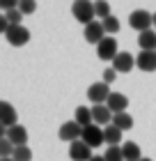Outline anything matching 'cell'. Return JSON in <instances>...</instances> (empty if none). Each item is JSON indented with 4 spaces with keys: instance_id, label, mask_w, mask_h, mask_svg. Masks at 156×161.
<instances>
[{
    "instance_id": "d6a6232c",
    "label": "cell",
    "mask_w": 156,
    "mask_h": 161,
    "mask_svg": "<svg viewBox=\"0 0 156 161\" xmlns=\"http://www.w3.org/2000/svg\"><path fill=\"white\" fill-rule=\"evenodd\" d=\"M154 28H156V14H154Z\"/></svg>"
},
{
    "instance_id": "9a60e30c",
    "label": "cell",
    "mask_w": 156,
    "mask_h": 161,
    "mask_svg": "<svg viewBox=\"0 0 156 161\" xmlns=\"http://www.w3.org/2000/svg\"><path fill=\"white\" fill-rule=\"evenodd\" d=\"M0 122H3V129H9L14 124H19L16 122V108H14L9 101H3V104H0Z\"/></svg>"
},
{
    "instance_id": "83f0119b",
    "label": "cell",
    "mask_w": 156,
    "mask_h": 161,
    "mask_svg": "<svg viewBox=\"0 0 156 161\" xmlns=\"http://www.w3.org/2000/svg\"><path fill=\"white\" fill-rule=\"evenodd\" d=\"M21 0H0V7H3L5 12H9V9H16Z\"/></svg>"
},
{
    "instance_id": "5bb4252c",
    "label": "cell",
    "mask_w": 156,
    "mask_h": 161,
    "mask_svg": "<svg viewBox=\"0 0 156 161\" xmlns=\"http://www.w3.org/2000/svg\"><path fill=\"white\" fill-rule=\"evenodd\" d=\"M106 106L113 111V115H117V113H126V108H129V97H124L122 92H113V94L108 97Z\"/></svg>"
},
{
    "instance_id": "8fae6325",
    "label": "cell",
    "mask_w": 156,
    "mask_h": 161,
    "mask_svg": "<svg viewBox=\"0 0 156 161\" xmlns=\"http://www.w3.org/2000/svg\"><path fill=\"white\" fill-rule=\"evenodd\" d=\"M92 118H94V124L108 127V124H113V111L106 104H96V106H92Z\"/></svg>"
},
{
    "instance_id": "ba28073f",
    "label": "cell",
    "mask_w": 156,
    "mask_h": 161,
    "mask_svg": "<svg viewBox=\"0 0 156 161\" xmlns=\"http://www.w3.org/2000/svg\"><path fill=\"white\" fill-rule=\"evenodd\" d=\"M96 55H99L101 60H115V58L120 55L115 37H106V39H103L99 46H96Z\"/></svg>"
},
{
    "instance_id": "30bf717a",
    "label": "cell",
    "mask_w": 156,
    "mask_h": 161,
    "mask_svg": "<svg viewBox=\"0 0 156 161\" xmlns=\"http://www.w3.org/2000/svg\"><path fill=\"white\" fill-rule=\"evenodd\" d=\"M69 157H71V161H90L94 154H92L90 145H85L83 141H76L69 145Z\"/></svg>"
},
{
    "instance_id": "836d02e7",
    "label": "cell",
    "mask_w": 156,
    "mask_h": 161,
    "mask_svg": "<svg viewBox=\"0 0 156 161\" xmlns=\"http://www.w3.org/2000/svg\"><path fill=\"white\" fill-rule=\"evenodd\" d=\"M90 3H92V0H90Z\"/></svg>"
},
{
    "instance_id": "52a82bcc",
    "label": "cell",
    "mask_w": 156,
    "mask_h": 161,
    "mask_svg": "<svg viewBox=\"0 0 156 161\" xmlns=\"http://www.w3.org/2000/svg\"><path fill=\"white\" fill-rule=\"evenodd\" d=\"M83 35H85V39L90 42V44H96V46H99V44L108 37L106 30H103V23H101V21H92L90 25H85V32H83Z\"/></svg>"
},
{
    "instance_id": "7402d4cb",
    "label": "cell",
    "mask_w": 156,
    "mask_h": 161,
    "mask_svg": "<svg viewBox=\"0 0 156 161\" xmlns=\"http://www.w3.org/2000/svg\"><path fill=\"white\" fill-rule=\"evenodd\" d=\"M106 161H124V152H122V145H113V147L106 150V154H103Z\"/></svg>"
},
{
    "instance_id": "9c48e42d",
    "label": "cell",
    "mask_w": 156,
    "mask_h": 161,
    "mask_svg": "<svg viewBox=\"0 0 156 161\" xmlns=\"http://www.w3.org/2000/svg\"><path fill=\"white\" fill-rule=\"evenodd\" d=\"M5 138L14 143V147H21V145L28 143V129L23 124H14V127L5 129Z\"/></svg>"
},
{
    "instance_id": "7a4b0ae2",
    "label": "cell",
    "mask_w": 156,
    "mask_h": 161,
    "mask_svg": "<svg viewBox=\"0 0 156 161\" xmlns=\"http://www.w3.org/2000/svg\"><path fill=\"white\" fill-rule=\"evenodd\" d=\"M129 23H131V28H136L138 32L152 30V25H154V14H149L147 9H136V12H131Z\"/></svg>"
},
{
    "instance_id": "e0dca14e",
    "label": "cell",
    "mask_w": 156,
    "mask_h": 161,
    "mask_svg": "<svg viewBox=\"0 0 156 161\" xmlns=\"http://www.w3.org/2000/svg\"><path fill=\"white\" fill-rule=\"evenodd\" d=\"M140 51H156V30H145L138 35Z\"/></svg>"
},
{
    "instance_id": "4dcf8cb0",
    "label": "cell",
    "mask_w": 156,
    "mask_h": 161,
    "mask_svg": "<svg viewBox=\"0 0 156 161\" xmlns=\"http://www.w3.org/2000/svg\"><path fill=\"white\" fill-rule=\"evenodd\" d=\"M140 161H152V159H147V157H143V159H140Z\"/></svg>"
},
{
    "instance_id": "4fadbf2b",
    "label": "cell",
    "mask_w": 156,
    "mask_h": 161,
    "mask_svg": "<svg viewBox=\"0 0 156 161\" xmlns=\"http://www.w3.org/2000/svg\"><path fill=\"white\" fill-rule=\"evenodd\" d=\"M136 67L143 71H156V51H140L136 58Z\"/></svg>"
},
{
    "instance_id": "6da1fadb",
    "label": "cell",
    "mask_w": 156,
    "mask_h": 161,
    "mask_svg": "<svg viewBox=\"0 0 156 161\" xmlns=\"http://www.w3.org/2000/svg\"><path fill=\"white\" fill-rule=\"evenodd\" d=\"M71 14L80 21V23L90 25L92 21H94V16H96V12H94V3H90V0H76V3L71 5Z\"/></svg>"
},
{
    "instance_id": "f546056e",
    "label": "cell",
    "mask_w": 156,
    "mask_h": 161,
    "mask_svg": "<svg viewBox=\"0 0 156 161\" xmlns=\"http://www.w3.org/2000/svg\"><path fill=\"white\" fill-rule=\"evenodd\" d=\"M90 161H106V159H103V157H92Z\"/></svg>"
},
{
    "instance_id": "d6986e66",
    "label": "cell",
    "mask_w": 156,
    "mask_h": 161,
    "mask_svg": "<svg viewBox=\"0 0 156 161\" xmlns=\"http://www.w3.org/2000/svg\"><path fill=\"white\" fill-rule=\"evenodd\" d=\"M103 134H106L108 147H113V145H122V129H117L115 124H108V127H103Z\"/></svg>"
},
{
    "instance_id": "ffe728a7",
    "label": "cell",
    "mask_w": 156,
    "mask_h": 161,
    "mask_svg": "<svg viewBox=\"0 0 156 161\" xmlns=\"http://www.w3.org/2000/svg\"><path fill=\"white\" fill-rule=\"evenodd\" d=\"M113 124L117 129H122V131H129L133 127V118L129 113H117V115H113Z\"/></svg>"
},
{
    "instance_id": "f1b7e54d",
    "label": "cell",
    "mask_w": 156,
    "mask_h": 161,
    "mask_svg": "<svg viewBox=\"0 0 156 161\" xmlns=\"http://www.w3.org/2000/svg\"><path fill=\"white\" fill-rule=\"evenodd\" d=\"M117 78V71L113 67H108L106 71H103V83H113V80Z\"/></svg>"
},
{
    "instance_id": "cb8c5ba5",
    "label": "cell",
    "mask_w": 156,
    "mask_h": 161,
    "mask_svg": "<svg viewBox=\"0 0 156 161\" xmlns=\"http://www.w3.org/2000/svg\"><path fill=\"white\" fill-rule=\"evenodd\" d=\"M94 12H96V16L103 21V19L110 16V5L106 3V0H94Z\"/></svg>"
},
{
    "instance_id": "7c38bea8",
    "label": "cell",
    "mask_w": 156,
    "mask_h": 161,
    "mask_svg": "<svg viewBox=\"0 0 156 161\" xmlns=\"http://www.w3.org/2000/svg\"><path fill=\"white\" fill-rule=\"evenodd\" d=\"M133 67H136V58H133L131 53H122L120 51V55L113 60V69L117 71V74H129Z\"/></svg>"
},
{
    "instance_id": "d4e9b609",
    "label": "cell",
    "mask_w": 156,
    "mask_h": 161,
    "mask_svg": "<svg viewBox=\"0 0 156 161\" xmlns=\"http://www.w3.org/2000/svg\"><path fill=\"white\" fill-rule=\"evenodd\" d=\"M14 143L12 141H7V138H3V141H0V157L3 159H9V157H14Z\"/></svg>"
},
{
    "instance_id": "277c9868",
    "label": "cell",
    "mask_w": 156,
    "mask_h": 161,
    "mask_svg": "<svg viewBox=\"0 0 156 161\" xmlns=\"http://www.w3.org/2000/svg\"><path fill=\"white\" fill-rule=\"evenodd\" d=\"M5 39L12 44V46H25L30 42V30L25 25H9V30L5 32Z\"/></svg>"
},
{
    "instance_id": "4316f807",
    "label": "cell",
    "mask_w": 156,
    "mask_h": 161,
    "mask_svg": "<svg viewBox=\"0 0 156 161\" xmlns=\"http://www.w3.org/2000/svg\"><path fill=\"white\" fill-rule=\"evenodd\" d=\"M19 9L23 12V16H25V14H35L37 12V3H35V0H21Z\"/></svg>"
},
{
    "instance_id": "484cf974",
    "label": "cell",
    "mask_w": 156,
    "mask_h": 161,
    "mask_svg": "<svg viewBox=\"0 0 156 161\" xmlns=\"http://www.w3.org/2000/svg\"><path fill=\"white\" fill-rule=\"evenodd\" d=\"M5 19L9 21V25H21V21H23V12L19 9H9V12H5Z\"/></svg>"
},
{
    "instance_id": "3957f363",
    "label": "cell",
    "mask_w": 156,
    "mask_h": 161,
    "mask_svg": "<svg viewBox=\"0 0 156 161\" xmlns=\"http://www.w3.org/2000/svg\"><path fill=\"white\" fill-rule=\"evenodd\" d=\"M85 145H90V147H101L103 143H106V134H103V127L99 124H90V127L83 129V138H80Z\"/></svg>"
},
{
    "instance_id": "2e32d148",
    "label": "cell",
    "mask_w": 156,
    "mask_h": 161,
    "mask_svg": "<svg viewBox=\"0 0 156 161\" xmlns=\"http://www.w3.org/2000/svg\"><path fill=\"white\" fill-rule=\"evenodd\" d=\"M122 152H124V161H140L143 159V152H140V145L133 141L122 143Z\"/></svg>"
},
{
    "instance_id": "603a6c76",
    "label": "cell",
    "mask_w": 156,
    "mask_h": 161,
    "mask_svg": "<svg viewBox=\"0 0 156 161\" xmlns=\"http://www.w3.org/2000/svg\"><path fill=\"white\" fill-rule=\"evenodd\" d=\"M14 161H32V150L28 147V145H21V147L14 150Z\"/></svg>"
},
{
    "instance_id": "8992f818",
    "label": "cell",
    "mask_w": 156,
    "mask_h": 161,
    "mask_svg": "<svg viewBox=\"0 0 156 161\" xmlns=\"http://www.w3.org/2000/svg\"><path fill=\"white\" fill-rule=\"evenodd\" d=\"M60 138L64 143H76V141H80L83 138V127L76 122V120H69V122H64L62 127H60Z\"/></svg>"
},
{
    "instance_id": "1f68e13d",
    "label": "cell",
    "mask_w": 156,
    "mask_h": 161,
    "mask_svg": "<svg viewBox=\"0 0 156 161\" xmlns=\"http://www.w3.org/2000/svg\"><path fill=\"white\" fill-rule=\"evenodd\" d=\"M0 161H14V159H12V157H9V159H0Z\"/></svg>"
},
{
    "instance_id": "ac0fdd59",
    "label": "cell",
    "mask_w": 156,
    "mask_h": 161,
    "mask_svg": "<svg viewBox=\"0 0 156 161\" xmlns=\"http://www.w3.org/2000/svg\"><path fill=\"white\" fill-rule=\"evenodd\" d=\"M73 120H76L80 127H90V124H94V118H92V108H87V106H78L76 108V115H73Z\"/></svg>"
},
{
    "instance_id": "5b68a950",
    "label": "cell",
    "mask_w": 156,
    "mask_h": 161,
    "mask_svg": "<svg viewBox=\"0 0 156 161\" xmlns=\"http://www.w3.org/2000/svg\"><path fill=\"white\" fill-rule=\"evenodd\" d=\"M110 94H113V92H110L108 83H103V80H99V83H92L90 87H87V99L94 101V106H96V104H106Z\"/></svg>"
},
{
    "instance_id": "44dd1931",
    "label": "cell",
    "mask_w": 156,
    "mask_h": 161,
    "mask_svg": "<svg viewBox=\"0 0 156 161\" xmlns=\"http://www.w3.org/2000/svg\"><path fill=\"white\" fill-rule=\"evenodd\" d=\"M101 23H103V30H106V35H108V37H113L115 32H120V19H117V16H113V14H110L108 19H103Z\"/></svg>"
}]
</instances>
